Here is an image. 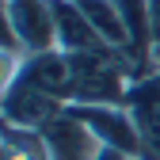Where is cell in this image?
<instances>
[{"label": "cell", "mask_w": 160, "mask_h": 160, "mask_svg": "<svg viewBox=\"0 0 160 160\" xmlns=\"http://www.w3.org/2000/svg\"><path fill=\"white\" fill-rule=\"evenodd\" d=\"M80 122H84L99 145L107 149H118L126 156H137L145 160V145H141V130H137V118L126 103H92V107H76V103H65Z\"/></svg>", "instance_id": "1"}, {"label": "cell", "mask_w": 160, "mask_h": 160, "mask_svg": "<svg viewBox=\"0 0 160 160\" xmlns=\"http://www.w3.org/2000/svg\"><path fill=\"white\" fill-rule=\"evenodd\" d=\"M114 4H118L122 23L130 31V53H133V61H137V72H141L149 65V53H152V15H149V0H114ZM141 76H137V80H141Z\"/></svg>", "instance_id": "7"}, {"label": "cell", "mask_w": 160, "mask_h": 160, "mask_svg": "<svg viewBox=\"0 0 160 160\" xmlns=\"http://www.w3.org/2000/svg\"><path fill=\"white\" fill-rule=\"evenodd\" d=\"M19 84H31L38 92H46L53 99H61V103H69V88H72V61L69 53L61 50H42V53H31L23 69H19Z\"/></svg>", "instance_id": "6"}, {"label": "cell", "mask_w": 160, "mask_h": 160, "mask_svg": "<svg viewBox=\"0 0 160 160\" xmlns=\"http://www.w3.org/2000/svg\"><path fill=\"white\" fill-rule=\"evenodd\" d=\"M149 65H152V69L160 65V38H156V42H152V53H149Z\"/></svg>", "instance_id": "11"}, {"label": "cell", "mask_w": 160, "mask_h": 160, "mask_svg": "<svg viewBox=\"0 0 160 160\" xmlns=\"http://www.w3.org/2000/svg\"><path fill=\"white\" fill-rule=\"evenodd\" d=\"M38 141H42L46 160H95L99 149H103V145H99V137L80 122L69 107L38 130Z\"/></svg>", "instance_id": "2"}, {"label": "cell", "mask_w": 160, "mask_h": 160, "mask_svg": "<svg viewBox=\"0 0 160 160\" xmlns=\"http://www.w3.org/2000/svg\"><path fill=\"white\" fill-rule=\"evenodd\" d=\"M130 160H137V156H130Z\"/></svg>", "instance_id": "12"}, {"label": "cell", "mask_w": 160, "mask_h": 160, "mask_svg": "<svg viewBox=\"0 0 160 160\" xmlns=\"http://www.w3.org/2000/svg\"><path fill=\"white\" fill-rule=\"evenodd\" d=\"M130 107H160V65L149 69L130 88Z\"/></svg>", "instance_id": "9"}, {"label": "cell", "mask_w": 160, "mask_h": 160, "mask_svg": "<svg viewBox=\"0 0 160 160\" xmlns=\"http://www.w3.org/2000/svg\"><path fill=\"white\" fill-rule=\"evenodd\" d=\"M149 15H152V42L160 38V0H149Z\"/></svg>", "instance_id": "10"}, {"label": "cell", "mask_w": 160, "mask_h": 160, "mask_svg": "<svg viewBox=\"0 0 160 160\" xmlns=\"http://www.w3.org/2000/svg\"><path fill=\"white\" fill-rule=\"evenodd\" d=\"M50 12H53V34H57V50L61 53H103V50H111L95 34V27L88 23V15L76 0H50Z\"/></svg>", "instance_id": "5"}, {"label": "cell", "mask_w": 160, "mask_h": 160, "mask_svg": "<svg viewBox=\"0 0 160 160\" xmlns=\"http://www.w3.org/2000/svg\"><path fill=\"white\" fill-rule=\"evenodd\" d=\"M65 111V103L61 99H53V95H46V92H38V88H31V84H8L4 88V126H12V130H42L50 118H57Z\"/></svg>", "instance_id": "4"}, {"label": "cell", "mask_w": 160, "mask_h": 160, "mask_svg": "<svg viewBox=\"0 0 160 160\" xmlns=\"http://www.w3.org/2000/svg\"><path fill=\"white\" fill-rule=\"evenodd\" d=\"M141 130V145H145V160H160V107H130Z\"/></svg>", "instance_id": "8"}, {"label": "cell", "mask_w": 160, "mask_h": 160, "mask_svg": "<svg viewBox=\"0 0 160 160\" xmlns=\"http://www.w3.org/2000/svg\"><path fill=\"white\" fill-rule=\"evenodd\" d=\"M4 27L23 42L27 53L57 50L50 0H4Z\"/></svg>", "instance_id": "3"}]
</instances>
